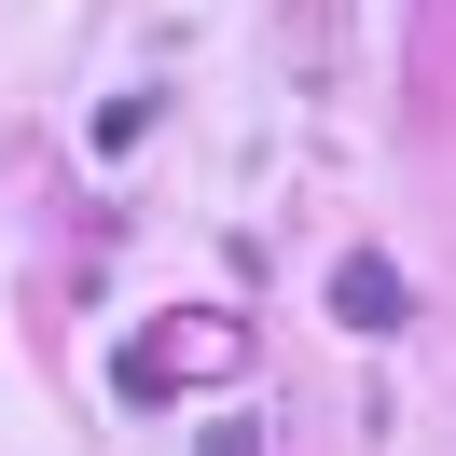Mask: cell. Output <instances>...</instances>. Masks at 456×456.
<instances>
[{"instance_id":"cell-3","label":"cell","mask_w":456,"mask_h":456,"mask_svg":"<svg viewBox=\"0 0 456 456\" xmlns=\"http://www.w3.org/2000/svg\"><path fill=\"white\" fill-rule=\"evenodd\" d=\"M208 456H263V428H249V415H222V428H208Z\"/></svg>"},{"instance_id":"cell-1","label":"cell","mask_w":456,"mask_h":456,"mask_svg":"<svg viewBox=\"0 0 456 456\" xmlns=\"http://www.w3.org/2000/svg\"><path fill=\"white\" fill-rule=\"evenodd\" d=\"M167 373H235V332L222 318H180V332L125 346V401H167Z\"/></svg>"},{"instance_id":"cell-2","label":"cell","mask_w":456,"mask_h":456,"mask_svg":"<svg viewBox=\"0 0 456 456\" xmlns=\"http://www.w3.org/2000/svg\"><path fill=\"white\" fill-rule=\"evenodd\" d=\"M332 318H360V332H387V318H401V277H387V263H346V277H332Z\"/></svg>"}]
</instances>
